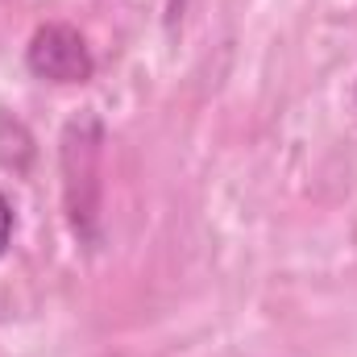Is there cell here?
I'll list each match as a JSON object with an SVG mask.
<instances>
[{
	"mask_svg": "<svg viewBox=\"0 0 357 357\" xmlns=\"http://www.w3.org/2000/svg\"><path fill=\"white\" fill-rule=\"evenodd\" d=\"M25 63L38 79L50 84H88L96 71L88 42L71 25H42L25 46Z\"/></svg>",
	"mask_w": 357,
	"mask_h": 357,
	"instance_id": "cell-1",
	"label": "cell"
},
{
	"mask_svg": "<svg viewBox=\"0 0 357 357\" xmlns=\"http://www.w3.org/2000/svg\"><path fill=\"white\" fill-rule=\"evenodd\" d=\"M8 241H13V204H8L4 191H0V254L8 250Z\"/></svg>",
	"mask_w": 357,
	"mask_h": 357,
	"instance_id": "cell-2",
	"label": "cell"
}]
</instances>
